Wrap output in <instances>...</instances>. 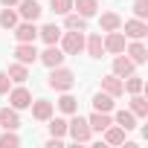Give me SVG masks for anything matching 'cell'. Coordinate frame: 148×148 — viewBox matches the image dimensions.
Masks as SVG:
<instances>
[{"instance_id":"2e32d148","label":"cell","mask_w":148,"mask_h":148,"mask_svg":"<svg viewBox=\"0 0 148 148\" xmlns=\"http://www.w3.org/2000/svg\"><path fill=\"white\" fill-rule=\"evenodd\" d=\"M102 134H105V142L108 145H122L125 142V128H119V125H108Z\"/></svg>"},{"instance_id":"5bb4252c","label":"cell","mask_w":148,"mask_h":148,"mask_svg":"<svg viewBox=\"0 0 148 148\" xmlns=\"http://www.w3.org/2000/svg\"><path fill=\"white\" fill-rule=\"evenodd\" d=\"M29 108H32V116H35L38 122H47V119L52 116V102H47V99H38V102H32Z\"/></svg>"},{"instance_id":"9c48e42d","label":"cell","mask_w":148,"mask_h":148,"mask_svg":"<svg viewBox=\"0 0 148 148\" xmlns=\"http://www.w3.org/2000/svg\"><path fill=\"white\" fill-rule=\"evenodd\" d=\"M102 41H105V52H125V35H122L119 29L108 32Z\"/></svg>"},{"instance_id":"ffe728a7","label":"cell","mask_w":148,"mask_h":148,"mask_svg":"<svg viewBox=\"0 0 148 148\" xmlns=\"http://www.w3.org/2000/svg\"><path fill=\"white\" fill-rule=\"evenodd\" d=\"M38 35L44 38V44H58V41H61V29H58L55 23H47V26H41V29H38Z\"/></svg>"},{"instance_id":"44dd1931","label":"cell","mask_w":148,"mask_h":148,"mask_svg":"<svg viewBox=\"0 0 148 148\" xmlns=\"http://www.w3.org/2000/svg\"><path fill=\"white\" fill-rule=\"evenodd\" d=\"M84 49H87L93 58H102V52H105V41H102V35H90V38L84 41Z\"/></svg>"},{"instance_id":"277c9868","label":"cell","mask_w":148,"mask_h":148,"mask_svg":"<svg viewBox=\"0 0 148 148\" xmlns=\"http://www.w3.org/2000/svg\"><path fill=\"white\" fill-rule=\"evenodd\" d=\"M64 58H67V55H64V49H58L55 44H47V49H44V52H38V61H41V64H47L49 70H52V67H58V64H64Z\"/></svg>"},{"instance_id":"7c38bea8","label":"cell","mask_w":148,"mask_h":148,"mask_svg":"<svg viewBox=\"0 0 148 148\" xmlns=\"http://www.w3.org/2000/svg\"><path fill=\"white\" fill-rule=\"evenodd\" d=\"M0 128H6V131H18L21 128V119H18L15 108H0Z\"/></svg>"},{"instance_id":"f546056e","label":"cell","mask_w":148,"mask_h":148,"mask_svg":"<svg viewBox=\"0 0 148 148\" xmlns=\"http://www.w3.org/2000/svg\"><path fill=\"white\" fill-rule=\"evenodd\" d=\"M47 122H49V136H64V134H67V122H64V119H58V116L52 119V116H49Z\"/></svg>"},{"instance_id":"ac0fdd59","label":"cell","mask_w":148,"mask_h":148,"mask_svg":"<svg viewBox=\"0 0 148 148\" xmlns=\"http://www.w3.org/2000/svg\"><path fill=\"white\" fill-rule=\"evenodd\" d=\"M93 108H96L99 113H110V110H113V96L105 93V90L96 93V96H93Z\"/></svg>"},{"instance_id":"3957f363","label":"cell","mask_w":148,"mask_h":148,"mask_svg":"<svg viewBox=\"0 0 148 148\" xmlns=\"http://www.w3.org/2000/svg\"><path fill=\"white\" fill-rule=\"evenodd\" d=\"M61 49H64V55H79L84 49V35L70 29L67 35H61Z\"/></svg>"},{"instance_id":"6da1fadb","label":"cell","mask_w":148,"mask_h":148,"mask_svg":"<svg viewBox=\"0 0 148 148\" xmlns=\"http://www.w3.org/2000/svg\"><path fill=\"white\" fill-rule=\"evenodd\" d=\"M47 84L52 87V90H58V93H64V90H70L73 84H76V73L73 70H67V67H52V73H49V79H47Z\"/></svg>"},{"instance_id":"484cf974","label":"cell","mask_w":148,"mask_h":148,"mask_svg":"<svg viewBox=\"0 0 148 148\" xmlns=\"http://www.w3.org/2000/svg\"><path fill=\"white\" fill-rule=\"evenodd\" d=\"M0 26H3V29H15L18 26V12L12 6H6L3 12H0Z\"/></svg>"},{"instance_id":"cb8c5ba5","label":"cell","mask_w":148,"mask_h":148,"mask_svg":"<svg viewBox=\"0 0 148 148\" xmlns=\"http://www.w3.org/2000/svg\"><path fill=\"white\" fill-rule=\"evenodd\" d=\"M64 23H67V29H73V32H84V29H87V18H82L79 12H76V15L67 12V21H64Z\"/></svg>"},{"instance_id":"7402d4cb","label":"cell","mask_w":148,"mask_h":148,"mask_svg":"<svg viewBox=\"0 0 148 148\" xmlns=\"http://www.w3.org/2000/svg\"><path fill=\"white\" fill-rule=\"evenodd\" d=\"M128 55H131L134 64H145V61H148V49L142 47V41H134V44L128 47Z\"/></svg>"},{"instance_id":"e575fe53","label":"cell","mask_w":148,"mask_h":148,"mask_svg":"<svg viewBox=\"0 0 148 148\" xmlns=\"http://www.w3.org/2000/svg\"><path fill=\"white\" fill-rule=\"evenodd\" d=\"M3 6H18V0H0Z\"/></svg>"},{"instance_id":"ba28073f","label":"cell","mask_w":148,"mask_h":148,"mask_svg":"<svg viewBox=\"0 0 148 148\" xmlns=\"http://www.w3.org/2000/svg\"><path fill=\"white\" fill-rule=\"evenodd\" d=\"M125 35L134 38V41H142L148 35V23L139 21V18H131V21H125Z\"/></svg>"},{"instance_id":"9a60e30c","label":"cell","mask_w":148,"mask_h":148,"mask_svg":"<svg viewBox=\"0 0 148 148\" xmlns=\"http://www.w3.org/2000/svg\"><path fill=\"white\" fill-rule=\"evenodd\" d=\"M99 26H102V32H113V29H122V18H119L116 12H105V15L99 18Z\"/></svg>"},{"instance_id":"52a82bcc","label":"cell","mask_w":148,"mask_h":148,"mask_svg":"<svg viewBox=\"0 0 148 148\" xmlns=\"http://www.w3.org/2000/svg\"><path fill=\"white\" fill-rule=\"evenodd\" d=\"M9 102H12V108H15V110H23V108H29V105H32V93L21 84V87L9 90Z\"/></svg>"},{"instance_id":"d4e9b609","label":"cell","mask_w":148,"mask_h":148,"mask_svg":"<svg viewBox=\"0 0 148 148\" xmlns=\"http://www.w3.org/2000/svg\"><path fill=\"white\" fill-rule=\"evenodd\" d=\"M131 113H134V116H139V119H142V116H148V102H145L139 93H134V96H131Z\"/></svg>"},{"instance_id":"7a4b0ae2","label":"cell","mask_w":148,"mask_h":148,"mask_svg":"<svg viewBox=\"0 0 148 148\" xmlns=\"http://www.w3.org/2000/svg\"><path fill=\"white\" fill-rule=\"evenodd\" d=\"M70 116H73V119L67 122V134L76 139V142H87V139H90V134H93V131H90V125H87V119H82V116H79V110H76V113H70Z\"/></svg>"},{"instance_id":"d6a6232c","label":"cell","mask_w":148,"mask_h":148,"mask_svg":"<svg viewBox=\"0 0 148 148\" xmlns=\"http://www.w3.org/2000/svg\"><path fill=\"white\" fill-rule=\"evenodd\" d=\"M134 15H136L139 21L148 18V0H134Z\"/></svg>"},{"instance_id":"4316f807","label":"cell","mask_w":148,"mask_h":148,"mask_svg":"<svg viewBox=\"0 0 148 148\" xmlns=\"http://www.w3.org/2000/svg\"><path fill=\"white\" fill-rule=\"evenodd\" d=\"M116 125L125 128V131H134V128H136V116H134L131 110H119V113H116Z\"/></svg>"},{"instance_id":"8fae6325","label":"cell","mask_w":148,"mask_h":148,"mask_svg":"<svg viewBox=\"0 0 148 148\" xmlns=\"http://www.w3.org/2000/svg\"><path fill=\"white\" fill-rule=\"evenodd\" d=\"M134 61L128 58V55H119L116 52V58H113V76H119V79H128L131 76V73H134Z\"/></svg>"},{"instance_id":"4dcf8cb0","label":"cell","mask_w":148,"mask_h":148,"mask_svg":"<svg viewBox=\"0 0 148 148\" xmlns=\"http://www.w3.org/2000/svg\"><path fill=\"white\" fill-rule=\"evenodd\" d=\"M21 145V136L15 131H6V134H0V148H18Z\"/></svg>"},{"instance_id":"1f68e13d","label":"cell","mask_w":148,"mask_h":148,"mask_svg":"<svg viewBox=\"0 0 148 148\" xmlns=\"http://www.w3.org/2000/svg\"><path fill=\"white\" fill-rule=\"evenodd\" d=\"M49 6L55 15H67V12H73V0H49Z\"/></svg>"},{"instance_id":"603a6c76","label":"cell","mask_w":148,"mask_h":148,"mask_svg":"<svg viewBox=\"0 0 148 148\" xmlns=\"http://www.w3.org/2000/svg\"><path fill=\"white\" fill-rule=\"evenodd\" d=\"M87 125H90V131H99V134H102L108 125H113V119H110L108 113H99V110H96V113L87 119Z\"/></svg>"},{"instance_id":"4fadbf2b","label":"cell","mask_w":148,"mask_h":148,"mask_svg":"<svg viewBox=\"0 0 148 148\" xmlns=\"http://www.w3.org/2000/svg\"><path fill=\"white\" fill-rule=\"evenodd\" d=\"M102 90H105V93H110L113 99L125 93V87H122V79H119V76H113V73H110V76H105V79H102Z\"/></svg>"},{"instance_id":"83f0119b","label":"cell","mask_w":148,"mask_h":148,"mask_svg":"<svg viewBox=\"0 0 148 148\" xmlns=\"http://www.w3.org/2000/svg\"><path fill=\"white\" fill-rule=\"evenodd\" d=\"M122 87L134 96V93H142V87H145V84H142V79H139V76H134V73H131L128 79H122Z\"/></svg>"},{"instance_id":"30bf717a","label":"cell","mask_w":148,"mask_h":148,"mask_svg":"<svg viewBox=\"0 0 148 148\" xmlns=\"http://www.w3.org/2000/svg\"><path fill=\"white\" fill-rule=\"evenodd\" d=\"M15 58L21 61V64H35L38 61V49H35V44H18L15 47Z\"/></svg>"},{"instance_id":"f1b7e54d","label":"cell","mask_w":148,"mask_h":148,"mask_svg":"<svg viewBox=\"0 0 148 148\" xmlns=\"http://www.w3.org/2000/svg\"><path fill=\"white\" fill-rule=\"evenodd\" d=\"M58 108H61L64 113H76V110H79V102L70 96V90H64V96L58 99Z\"/></svg>"},{"instance_id":"8992f818","label":"cell","mask_w":148,"mask_h":148,"mask_svg":"<svg viewBox=\"0 0 148 148\" xmlns=\"http://www.w3.org/2000/svg\"><path fill=\"white\" fill-rule=\"evenodd\" d=\"M41 3L38 0H18V18H23V21H38L41 18Z\"/></svg>"},{"instance_id":"836d02e7","label":"cell","mask_w":148,"mask_h":148,"mask_svg":"<svg viewBox=\"0 0 148 148\" xmlns=\"http://www.w3.org/2000/svg\"><path fill=\"white\" fill-rule=\"evenodd\" d=\"M9 84H12V79H9V73H3V70H0V96H6V93L12 90Z\"/></svg>"},{"instance_id":"d6986e66","label":"cell","mask_w":148,"mask_h":148,"mask_svg":"<svg viewBox=\"0 0 148 148\" xmlns=\"http://www.w3.org/2000/svg\"><path fill=\"white\" fill-rule=\"evenodd\" d=\"M9 79H12L15 84H23V82L29 79V70H26V64H21V61L9 64Z\"/></svg>"},{"instance_id":"e0dca14e","label":"cell","mask_w":148,"mask_h":148,"mask_svg":"<svg viewBox=\"0 0 148 148\" xmlns=\"http://www.w3.org/2000/svg\"><path fill=\"white\" fill-rule=\"evenodd\" d=\"M73 9H76L82 18H93L96 9H99V3H96V0H73Z\"/></svg>"},{"instance_id":"5b68a950","label":"cell","mask_w":148,"mask_h":148,"mask_svg":"<svg viewBox=\"0 0 148 148\" xmlns=\"http://www.w3.org/2000/svg\"><path fill=\"white\" fill-rule=\"evenodd\" d=\"M15 38H18V44H35V38H38V26H35V21H23V23H18V26H15Z\"/></svg>"}]
</instances>
